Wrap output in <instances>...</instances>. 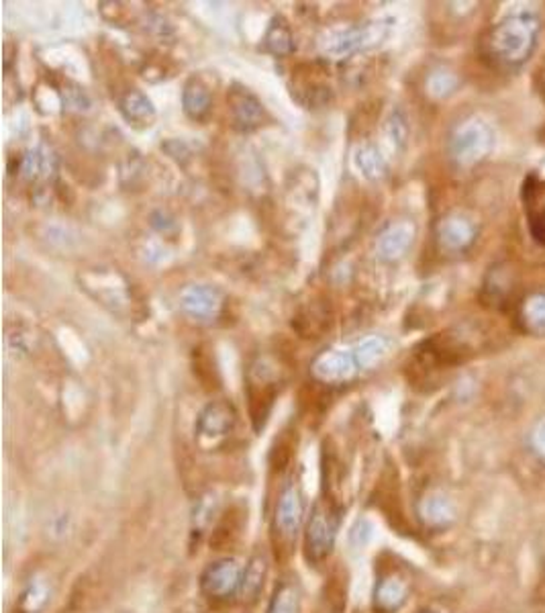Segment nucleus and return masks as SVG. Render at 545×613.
<instances>
[{"mask_svg": "<svg viewBox=\"0 0 545 613\" xmlns=\"http://www.w3.org/2000/svg\"><path fill=\"white\" fill-rule=\"evenodd\" d=\"M538 37V19L530 13L513 15L492 29L489 47L499 62L521 64L530 57Z\"/></svg>", "mask_w": 545, "mask_h": 613, "instance_id": "obj_1", "label": "nucleus"}, {"mask_svg": "<svg viewBox=\"0 0 545 613\" xmlns=\"http://www.w3.org/2000/svg\"><path fill=\"white\" fill-rule=\"evenodd\" d=\"M342 507L332 499L315 503L304 531V554L311 564H321L333 552L337 529H340Z\"/></svg>", "mask_w": 545, "mask_h": 613, "instance_id": "obj_2", "label": "nucleus"}, {"mask_svg": "<svg viewBox=\"0 0 545 613\" xmlns=\"http://www.w3.org/2000/svg\"><path fill=\"white\" fill-rule=\"evenodd\" d=\"M304 519V499L299 485H286L280 493L272 521V538H274L276 550L291 552Z\"/></svg>", "mask_w": 545, "mask_h": 613, "instance_id": "obj_3", "label": "nucleus"}, {"mask_svg": "<svg viewBox=\"0 0 545 613\" xmlns=\"http://www.w3.org/2000/svg\"><path fill=\"white\" fill-rule=\"evenodd\" d=\"M278 397V368L268 360H258L250 368L247 376V400H250V415L253 428L260 430L266 423L272 405Z\"/></svg>", "mask_w": 545, "mask_h": 613, "instance_id": "obj_4", "label": "nucleus"}, {"mask_svg": "<svg viewBox=\"0 0 545 613\" xmlns=\"http://www.w3.org/2000/svg\"><path fill=\"white\" fill-rule=\"evenodd\" d=\"M243 567L235 559H221L209 564L201 575V591L211 601H227L239 595Z\"/></svg>", "mask_w": 545, "mask_h": 613, "instance_id": "obj_5", "label": "nucleus"}, {"mask_svg": "<svg viewBox=\"0 0 545 613\" xmlns=\"http://www.w3.org/2000/svg\"><path fill=\"white\" fill-rule=\"evenodd\" d=\"M388 29H391V21L386 19L358 25V27L343 31L335 39L329 41L325 45V52L333 57H345L363 52V49L376 47L388 35Z\"/></svg>", "mask_w": 545, "mask_h": 613, "instance_id": "obj_6", "label": "nucleus"}, {"mask_svg": "<svg viewBox=\"0 0 545 613\" xmlns=\"http://www.w3.org/2000/svg\"><path fill=\"white\" fill-rule=\"evenodd\" d=\"M490 131L482 123L470 121L451 137V155L460 163H474L484 158V153L490 150Z\"/></svg>", "mask_w": 545, "mask_h": 613, "instance_id": "obj_7", "label": "nucleus"}, {"mask_svg": "<svg viewBox=\"0 0 545 613\" xmlns=\"http://www.w3.org/2000/svg\"><path fill=\"white\" fill-rule=\"evenodd\" d=\"M235 428V409L227 400H213L196 420V431L201 438H225Z\"/></svg>", "mask_w": 545, "mask_h": 613, "instance_id": "obj_8", "label": "nucleus"}, {"mask_svg": "<svg viewBox=\"0 0 545 613\" xmlns=\"http://www.w3.org/2000/svg\"><path fill=\"white\" fill-rule=\"evenodd\" d=\"M221 294L211 286H188L180 297V307L196 321H211L221 311Z\"/></svg>", "mask_w": 545, "mask_h": 613, "instance_id": "obj_9", "label": "nucleus"}, {"mask_svg": "<svg viewBox=\"0 0 545 613\" xmlns=\"http://www.w3.org/2000/svg\"><path fill=\"white\" fill-rule=\"evenodd\" d=\"M229 106H231V114H233V123L237 129L252 131L262 125L263 106L258 101V96H253L247 88L237 86V84L231 88Z\"/></svg>", "mask_w": 545, "mask_h": 613, "instance_id": "obj_10", "label": "nucleus"}, {"mask_svg": "<svg viewBox=\"0 0 545 613\" xmlns=\"http://www.w3.org/2000/svg\"><path fill=\"white\" fill-rule=\"evenodd\" d=\"M409 597V585L401 575L388 572L378 578L374 587V613H396Z\"/></svg>", "mask_w": 545, "mask_h": 613, "instance_id": "obj_11", "label": "nucleus"}, {"mask_svg": "<svg viewBox=\"0 0 545 613\" xmlns=\"http://www.w3.org/2000/svg\"><path fill=\"white\" fill-rule=\"evenodd\" d=\"M358 371L360 366L356 362V356L348 354V351H329L312 366V372L323 382H343L352 379Z\"/></svg>", "mask_w": 545, "mask_h": 613, "instance_id": "obj_12", "label": "nucleus"}, {"mask_svg": "<svg viewBox=\"0 0 545 613\" xmlns=\"http://www.w3.org/2000/svg\"><path fill=\"white\" fill-rule=\"evenodd\" d=\"M419 518L427 528L441 529L456 519V505L443 493H429L419 501Z\"/></svg>", "mask_w": 545, "mask_h": 613, "instance_id": "obj_13", "label": "nucleus"}, {"mask_svg": "<svg viewBox=\"0 0 545 613\" xmlns=\"http://www.w3.org/2000/svg\"><path fill=\"white\" fill-rule=\"evenodd\" d=\"M266 578H268V556L263 552H255L252 559L247 560L245 569H243L239 597H242L245 603L258 601Z\"/></svg>", "mask_w": 545, "mask_h": 613, "instance_id": "obj_14", "label": "nucleus"}, {"mask_svg": "<svg viewBox=\"0 0 545 613\" xmlns=\"http://www.w3.org/2000/svg\"><path fill=\"white\" fill-rule=\"evenodd\" d=\"M119 109L123 117L129 121V125L134 127H150L152 121L155 119V109L152 101L137 88H131L123 94L119 101Z\"/></svg>", "mask_w": 545, "mask_h": 613, "instance_id": "obj_15", "label": "nucleus"}, {"mask_svg": "<svg viewBox=\"0 0 545 613\" xmlns=\"http://www.w3.org/2000/svg\"><path fill=\"white\" fill-rule=\"evenodd\" d=\"M211 90L206 88L198 78H190L182 93V104H184V113L193 121H203L211 111Z\"/></svg>", "mask_w": 545, "mask_h": 613, "instance_id": "obj_16", "label": "nucleus"}, {"mask_svg": "<svg viewBox=\"0 0 545 613\" xmlns=\"http://www.w3.org/2000/svg\"><path fill=\"white\" fill-rule=\"evenodd\" d=\"M263 49L278 57L292 54L294 37L291 25L286 23L284 16H274V19H272L266 35H263Z\"/></svg>", "mask_w": 545, "mask_h": 613, "instance_id": "obj_17", "label": "nucleus"}, {"mask_svg": "<svg viewBox=\"0 0 545 613\" xmlns=\"http://www.w3.org/2000/svg\"><path fill=\"white\" fill-rule=\"evenodd\" d=\"M54 170L55 158L52 152L45 150V147H37V150L29 152L23 158L21 172L25 178L31 180V183H44V180H49L54 176Z\"/></svg>", "mask_w": 545, "mask_h": 613, "instance_id": "obj_18", "label": "nucleus"}, {"mask_svg": "<svg viewBox=\"0 0 545 613\" xmlns=\"http://www.w3.org/2000/svg\"><path fill=\"white\" fill-rule=\"evenodd\" d=\"M266 613H301V591L292 580H282L270 597Z\"/></svg>", "mask_w": 545, "mask_h": 613, "instance_id": "obj_19", "label": "nucleus"}, {"mask_svg": "<svg viewBox=\"0 0 545 613\" xmlns=\"http://www.w3.org/2000/svg\"><path fill=\"white\" fill-rule=\"evenodd\" d=\"M49 599V585L44 578H35L23 588V593L16 601V611L19 613H37L44 609Z\"/></svg>", "mask_w": 545, "mask_h": 613, "instance_id": "obj_20", "label": "nucleus"}, {"mask_svg": "<svg viewBox=\"0 0 545 613\" xmlns=\"http://www.w3.org/2000/svg\"><path fill=\"white\" fill-rule=\"evenodd\" d=\"M472 227L464 219H445L440 225V240L451 250H461L472 242Z\"/></svg>", "mask_w": 545, "mask_h": 613, "instance_id": "obj_21", "label": "nucleus"}, {"mask_svg": "<svg viewBox=\"0 0 545 613\" xmlns=\"http://www.w3.org/2000/svg\"><path fill=\"white\" fill-rule=\"evenodd\" d=\"M411 229L407 225H394L388 229V232L382 235L380 240V253L386 260H394L402 256V252L407 250V245L411 243Z\"/></svg>", "mask_w": 545, "mask_h": 613, "instance_id": "obj_22", "label": "nucleus"}, {"mask_svg": "<svg viewBox=\"0 0 545 613\" xmlns=\"http://www.w3.org/2000/svg\"><path fill=\"white\" fill-rule=\"evenodd\" d=\"M353 356H356V362L360 366V371H366V368L378 364L380 360L386 356V341L380 338H372L366 340L353 350Z\"/></svg>", "mask_w": 545, "mask_h": 613, "instance_id": "obj_23", "label": "nucleus"}, {"mask_svg": "<svg viewBox=\"0 0 545 613\" xmlns=\"http://www.w3.org/2000/svg\"><path fill=\"white\" fill-rule=\"evenodd\" d=\"M358 166L368 178H376L384 172V162L374 147H362L358 152Z\"/></svg>", "mask_w": 545, "mask_h": 613, "instance_id": "obj_24", "label": "nucleus"}, {"mask_svg": "<svg viewBox=\"0 0 545 613\" xmlns=\"http://www.w3.org/2000/svg\"><path fill=\"white\" fill-rule=\"evenodd\" d=\"M525 321L535 331H545V294H538L525 305Z\"/></svg>", "mask_w": 545, "mask_h": 613, "instance_id": "obj_25", "label": "nucleus"}, {"mask_svg": "<svg viewBox=\"0 0 545 613\" xmlns=\"http://www.w3.org/2000/svg\"><path fill=\"white\" fill-rule=\"evenodd\" d=\"M531 444L535 448V452L545 458V421H541L538 428H535L533 436H531Z\"/></svg>", "mask_w": 545, "mask_h": 613, "instance_id": "obj_26", "label": "nucleus"}, {"mask_svg": "<svg viewBox=\"0 0 545 613\" xmlns=\"http://www.w3.org/2000/svg\"><path fill=\"white\" fill-rule=\"evenodd\" d=\"M417 613H441L440 609H433V608H425V609H419Z\"/></svg>", "mask_w": 545, "mask_h": 613, "instance_id": "obj_27", "label": "nucleus"}]
</instances>
